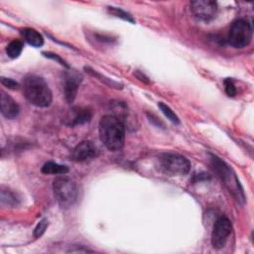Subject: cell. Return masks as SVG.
I'll return each mask as SVG.
<instances>
[{"label": "cell", "mask_w": 254, "mask_h": 254, "mask_svg": "<svg viewBox=\"0 0 254 254\" xmlns=\"http://www.w3.org/2000/svg\"><path fill=\"white\" fill-rule=\"evenodd\" d=\"M0 202H1L2 207L6 208H15L19 205V199L15 193H13L9 189H1L0 193Z\"/></svg>", "instance_id": "5bb4252c"}, {"label": "cell", "mask_w": 254, "mask_h": 254, "mask_svg": "<svg viewBox=\"0 0 254 254\" xmlns=\"http://www.w3.org/2000/svg\"><path fill=\"white\" fill-rule=\"evenodd\" d=\"M1 84H2L4 87H6V88H8V89H10V90H17V89L19 88V84H18L17 82H15V81L12 80V79L4 78V77L1 78Z\"/></svg>", "instance_id": "603a6c76"}, {"label": "cell", "mask_w": 254, "mask_h": 254, "mask_svg": "<svg viewBox=\"0 0 254 254\" xmlns=\"http://www.w3.org/2000/svg\"><path fill=\"white\" fill-rule=\"evenodd\" d=\"M108 12H110L112 15H115L120 19H123L127 22H130V23H134L135 20L133 19V17L131 16V14H129L128 12L124 11L123 9L121 8H118V7H108Z\"/></svg>", "instance_id": "d6986e66"}, {"label": "cell", "mask_w": 254, "mask_h": 254, "mask_svg": "<svg viewBox=\"0 0 254 254\" xmlns=\"http://www.w3.org/2000/svg\"><path fill=\"white\" fill-rule=\"evenodd\" d=\"M99 137L104 146L113 152L123 148L125 142V128L120 118L115 115H104L98 125Z\"/></svg>", "instance_id": "6da1fadb"}, {"label": "cell", "mask_w": 254, "mask_h": 254, "mask_svg": "<svg viewBox=\"0 0 254 254\" xmlns=\"http://www.w3.org/2000/svg\"><path fill=\"white\" fill-rule=\"evenodd\" d=\"M190 5L194 16L204 22L212 20L217 13V3L212 0H196Z\"/></svg>", "instance_id": "ba28073f"}, {"label": "cell", "mask_w": 254, "mask_h": 254, "mask_svg": "<svg viewBox=\"0 0 254 254\" xmlns=\"http://www.w3.org/2000/svg\"><path fill=\"white\" fill-rule=\"evenodd\" d=\"M22 35L25 39V41L32 47L40 48L44 44V38L43 36L33 28H25L22 30Z\"/></svg>", "instance_id": "7c38bea8"}, {"label": "cell", "mask_w": 254, "mask_h": 254, "mask_svg": "<svg viewBox=\"0 0 254 254\" xmlns=\"http://www.w3.org/2000/svg\"><path fill=\"white\" fill-rule=\"evenodd\" d=\"M224 84H225V90H226L227 94L231 97L234 96L236 94V89L233 84V81L231 79H226Z\"/></svg>", "instance_id": "44dd1931"}, {"label": "cell", "mask_w": 254, "mask_h": 254, "mask_svg": "<svg viewBox=\"0 0 254 254\" xmlns=\"http://www.w3.org/2000/svg\"><path fill=\"white\" fill-rule=\"evenodd\" d=\"M43 55L46 57V58H49V59H52V60H54V61H56V62H58L60 65H62V66H64V67H66V68H69V65L59 56V55H57V54H54V53H51V52H44L43 53Z\"/></svg>", "instance_id": "7402d4cb"}, {"label": "cell", "mask_w": 254, "mask_h": 254, "mask_svg": "<svg viewBox=\"0 0 254 254\" xmlns=\"http://www.w3.org/2000/svg\"><path fill=\"white\" fill-rule=\"evenodd\" d=\"M97 153L98 151L95 145L92 141L86 140L77 145L75 149L72 150L71 157L77 162H86L96 157Z\"/></svg>", "instance_id": "30bf717a"}, {"label": "cell", "mask_w": 254, "mask_h": 254, "mask_svg": "<svg viewBox=\"0 0 254 254\" xmlns=\"http://www.w3.org/2000/svg\"><path fill=\"white\" fill-rule=\"evenodd\" d=\"M0 106H1V114L7 119L15 118L20 112L18 103L6 92L1 91L0 92Z\"/></svg>", "instance_id": "8fae6325"}, {"label": "cell", "mask_w": 254, "mask_h": 254, "mask_svg": "<svg viewBox=\"0 0 254 254\" xmlns=\"http://www.w3.org/2000/svg\"><path fill=\"white\" fill-rule=\"evenodd\" d=\"M23 91L26 99L37 107H48L52 103L53 93L46 81L37 75L25 78Z\"/></svg>", "instance_id": "7a4b0ae2"}, {"label": "cell", "mask_w": 254, "mask_h": 254, "mask_svg": "<svg viewBox=\"0 0 254 254\" xmlns=\"http://www.w3.org/2000/svg\"><path fill=\"white\" fill-rule=\"evenodd\" d=\"M191 167L189 159L177 153H163L158 158L159 170L168 176H185L190 172Z\"/></svg>", "instance_id": "5b68a950"}, {"label": "cell", "mask_w": 254, "mask_h": 254, "mask_svg": "<svg viewBox=\"0 0 254 254\" xmlns=\"http://www.w3.org/2000/svg\"><path fill=\"white\" fill-rule=\"evenodd\" d=\"M23 50V43L19 40L11 41L6 47V54L11 59L18 58Z\"/></svg>", "instance_id": "e0dca14e"}, {"label": "cell", "mask_w": 254, "mask_h": 254, "mask_svg": "<svg viewBox=\"0 0 254 254\" xmlns=\"http://www.w3.org/2000/svg\"><path fill=\"white\" fill-rule=\"evenodd\" d=\"M48 226H49L48 220L43 219L42 221H40V222L38 223V225L36 226L35 230H34V237H35V238L41 237V236L45 233V231H46Z\"/></svg>", "instance_id": "ffe728a7"}, {"label": "cell", "mask_w": 254, "mask_h": 254, "mask_svg": "<svg viewBox=\"0 0 254 254\" xmlns=\"http://www.w3.org/2000/svg\"><path fill=\"white\" fill-rule=\"evenodd\" d=\"M53 192L59 206L64 209L74 206L79 197V190L75 181L65 176H59L54 180Z\"/></svg>", "instance_id": "277c9868"}, {"label": "cell", "mask_w": 254, "mask_h": 254, "mask_svg": "<svg viewBox=\"0 0 254 254\" xmlns=\"http://www.w3.org/2000/svg\"><path fill=\"white\" fill-rule=\"evenodd\" d=\"M135 76L137 77L138 80H140V81L143 82V83H149L148 78H147V77H145V75L142 74V72L139 71V70H136V71H135Z\"/></svg>", "instance_id": "cb8c5ba5"}, {"label": "cell", "mask_w": 254, "mask_h": 254, "mask_svg": "<svg viewBox=\"0 0 254 254\" xmlns=\"http://www.w3.org/2000/svg\"><path fill=\"white\" fill-rule=\"evenodd\" d=\"M68 172H69V168L67 166L60 165L52 161L45 163L42 167V173L47 175H65Z\"/></svg>", "instance_id": "9a60e30c"}, {"label": "cell", "mask_w": 254, "mask_h": 254, "mask_svg": "<svg viewBox=\"0 0 254 254\" xmlns=\"http://www.w3.org/2000/svg\"><path fill=\"white\" fill-rule=\"evenodd\" d=\"M228 43L236 49L247 47L252 40V28L245 19H237L231 25L228 34Z\"/></svg>", "instance_id": "8992f818"}, {"label": "cell", "mask_w": 254, "mask_h": 254, "mask_svg": "<svg viewBox=\"0 0 254 254\" xmlns=\"http://www.w3.org/2000/svg\"><path fill=\"white\" fill-rule=\"evenodd\" d=\"M85 69L89 72L90 75H92V76H93L94 78L98 79L100 82L104 83V84L107 85V86H110L111 88H114V89H122V85H121V84H119V83H117V82H115V81H114V80H112V79H108V78H106L105 76L100 75L99 72H97L96 70H94V69H91V68H88V67H86Z\"/></svg>", "instance_id": "2e32d148"}, {"label": "cell", "mask_w": 254, "mask_h": 254, "mask_svg": "<svg viewBox=\"0 0 254 254\" xmlns=\"http://www.w3.org/2000/svg\"><path fill=\"white\" fill-rule=\"evenodd\" d=\"M210 164L215 173L219 175L221 180L224 182L225 186L228 188L230 193L233 196V198L240 204H243L245 201L243 189L239 183V180L234 173V171L231 168L229 164H227L224 160L217 156L210 154Z\"/></svg>", "instance_id": "3957f363"}, {"label": "cell", "mask_w": 254, "mask_h": 254, "mask_svg": "<svg viewBox=\"0 0 254 254\" xmlns=\"http://www.w3.org/2000/svg\"><path fill=\"white\" fill-rule=\"evenodd\" d=\"M158 107L160 108V111L162 112V114L174 124H180V119L177 116V115L171 110L170 106H168L167 104H165L164 102H159L158 103Z\"/></svg>", "instance_id": "ac0fdd59"}, {"label": "cell", "mask_w": 254, "mask_h": 254, "mask_svg": "<svg viewBox=\"0 0 254 254\" xmlns=\"http://www.w3.org/2000/svg\"><path fill=\"white\" fill-rule=\"evenodd\" d=\"M82 83V77L76 71H67L64 74L63 87L64 94L68 103L75 101L80 85Z\"/></svg>", "instance_id": "9c48e42d"}, {"label": "cell", "mask_w": 254, "mask_h": 254, "mask_svg": "<svg viewBox=\"0 0 254 254\" xmlns=\"http://www.w3.org/2000/svg\"><path fill=\"white\" fill-rule=\"evenodd\" d=\"M74 114V117L70 119V122L69 123L70 126L83 125L90 122L92 119V113L89 110H86V108H76Z\"/></svg>", "instance_id": "4fadbf2b"}, {"label": "cell", "mask_w": 254, "mask_h": 254, "mask_svg": "<svg viewBox=\"0 0 254 254\" xmlns=\"http://www.w3.org/2000/svg\"><path fill=\"white\" fill-rule=\"evenodd\" d=\"M232 231L231 222L226 216H221L213 225L211 232V245L214 249H222L226 246Z\"/></svg>", "instance_id": "52a82bcc"}]
</instances>
